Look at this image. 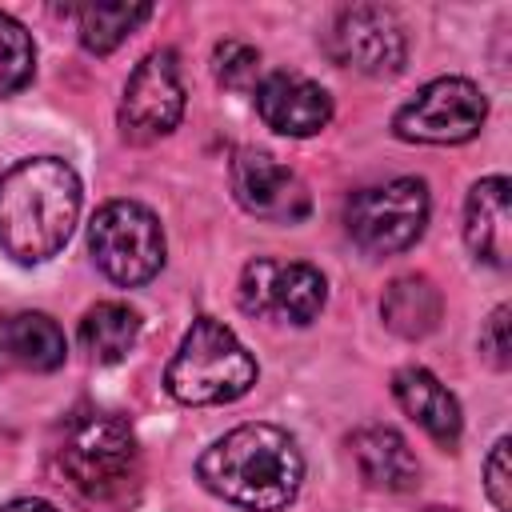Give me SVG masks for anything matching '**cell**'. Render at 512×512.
Returning a JSON list of instances; mask_svg holds the SVG:
<instances>
[{"label":"cell","instance_id":"6da1fadb","mask_svg":"<svg viewBox=\"0 0 512 512\" xmlns=\"http://www.w3.org/2000/svg\"><path fill=\"white\" fill-rule=\"evenodd\" d=\"M200 484L232 508L280 512L304 484V456L276 424H240L212 440L196 460Z\"/></svg>","mask_w":512,"mask_h":512},{"label":"cell","instance_id":"7a4b0ae2","mask_svg":"<svg viewBox=\"0 0 512 512\" xmlns=\"http://www.w3.org/2000/svg\"><path fill=\"white\" fill-rule=\"evenodd\" d=\"M80 216V176L64 156H28L0 172V248L16 264L52 260Z\"/></svg>","mask_w":512,"mask_h":512},{"label":"cell","instance_id":"3957f363","mask_svg":"<svg viewBox=\"0 0 512 512\" xmlns=\"http://www.w3.org/2000/svg\"><path fill=\"white\" fill-rule=\"evenodd\" d=\"M252 384H256L252 352L240 344V336L228 324H220L212 316L192 320V328L184 332V340L164 372L168 396L188 408L232 404L244 392H252Z\"/></svg>","mask_w":512,"mask_h":512},{"label":"cell","instance_id":"277c9868","mask_svg":"<svg viewBox=\"0 0 512 512\" xmlns=\"http://www.w3.org/2000/svg\"><path fill=\"white\" fill-rule=\"evenodd\" d=\"M428 224V184L416 176H396L360 188L344 204V228L352 244L368 256L408 252Z\"/></svg>","mask_w":512,"mask_h":512},{"label":"cell","instance_id":"5b68a950","mask_svg":"<svg viewBox=\"0 0 512 512\" xmlns=\"http://www.w3.org/2000/svg\"><path fill=\"white\" fill-rule=\"evenodd\" d=\"M88 252L112 284L140 288L164 268V228L152 208L108 200L88 224Z\"/></svg>","mask_w":512,"mask_h":512},{"label":"cell","instance_id":"8992f818","mask_svg":"<svg viewBox=\"0 0 512 512\" xmlns=\"http://www.w3.org/2000/svg\"><path fill=\"white\" fill-rule=\"evenodd\" d=\"M136 436L120 416H88L80 420L64 448H60V468L68 476V484L92 500H108L116 496L132 472H136Z\"/></svg>","mask_w":512,"mask_h":512},{"label":"cell","instance_id":"52a82bcc","mask_svg":"<svg viewBox=\"0 0 512 512\" xmlns=\"http://www.w3.org/2000/svg\"><path fill=\"white\" fill-rule=\"evenodd\" d=\"M488 120L484 92L464 76H440L424 84L396 116L392 132L408 144H464Z\"/></svg>","mask_w":512,"mask_h":512},{"label":"cell","instance_id":"ba28073f","mask_svg":"<svg viewBox=\"0 0 512 512\" xmlns=\"http://www.w3.org/2000/svg\"><path fill=\"white\" fill-rule=\"evenodd\" d=\"M240 308L256 320H276V324H312L324 312L328 284L320 268L304 260H248L240 272Z\"/></svg>","mask_w":512,"mask_h":512},{"label":"cell","instance_id":"9c48e42d","mask_svg":"<svg viewBox=\"0 0 512 512\" xmlns=\"http://www.w3.org/2000/svg\"><path fill=\"white\" fill-rule=\"evenodd\" d=\"M184 116V84H180V56L172 48L148 52L120 96V132L132 144H152L168 136Z\"/></svg>","mask_w":512,"mask_h":512},{"label":"cell","instance_id":"30bf717a","mask_svg":"<svg viewBox=\"0 0 512 512\" xmlns=\"http://www.w3.org/2000/svg\"><path fill=\"white\" fill-rule=\"evenodd\" d=\"M328 56L340 68L364 72V76H396L408 60L404 24L384 4H348L336 12L328 32Z\"/></svg>","mask_w":512,"mask_h":512},{"label":"cell","instance_id":"8fae6325","mask_svg":"<svg viewBox=\"0 0 512 512\" xmlns=\"http://www.w3.org/2000/svg\"><path fill=\"white\" fill-rule=\"evenodd\" d=\"M232 196L248 216L272 224H300L312 212L304 180L260 148H240L232 160Z\"/></svg>","mask_w":512,"mask_h":512},{"label":"cell","instance_id":"7c38bea8","mask_svg":"<svg viewBox=\"0 0 512 512\" xmlns=\"http://www.w3.org/2000/svg\"><path fill=\"white\" fill-rule=\"evenodd\" d=\"M256 112L272 132L304 140V136H316L320 128H328L332 96L300 72H268L256 84Z\"/></svg>","mask_w":512,"mask_h":512},{"label":"cell","instance_id":"4fadbf2b","mask_svg":"<svg viewBox=\"0 0 512 512\" xmlns=\"http://www.w3.org/2000/svg\"><path fill=\"white\" fill-rule=\"evenodd\" d=\"M464 240L480 264H512V184L504 176H484L472 184L464 204Z\"/></svg>","mask_w":512,"mask_h":512},{"label":"cell","instance_id":"5bb4252c","mask_svg":"<svg viewBox=\"0 0 512 512\" xmlns=\"http://www.w3.org/2000/svg\"><path fill=\"white\" fill-rule=\"evenodd\" d=\"M392 396L396 404L444 448H456L460 440V428H464V416H460V404L456 396L440 384L436 372L420 368V364H408L392 376Z\"/></svg>","mask_w":512,"mask_h":512},{"label":"cell","instance_id":"9a60e30c","mask_svg":"<svg viewBox=\"0 0 512 512\" xmlns=\"http://www.w3.org/2000/svg\"><path fill=\"white\" fill-rule=\"evenodd\" d=\"M352 460L364 476V484L384 492H412L420 480V464L408 448V440L388 424H368L352 436Z\"/></svg>","mask_w":512,"mask_h":512},{"label":"cell","instance_id":"2e32d148","mask_svg":"<svg viewBox=\"0 0 512 512\" xmlns=\"http://www.w3.org/2000/svg\"><path fill=\"white\" fill-rule=\"evenodd\" d=\"M64 332L44 312H16L0 320V360L28 368V372H52L64 364Z\"/></svg>","mask_w":512,"mask_h":512},{"label":"cell","instance_id":"e0dca14e","mask_svg":"<svg viewBox=\"0 0 512 512\" xmlns=\"http://www.w3.org/2000/svg\"><path fill=\"white\" fill-rule=\"evenodd\" d=\"M440 312H444V300H440V288L428 280V276H396L384 296H380V316L384 324L404 336V340H420L428 332H436L440 324Z\"/></svg>","mask_w":512,"mask_h":512},{"label":"cell","instance_id":"ac0fdd59","mask_svg":"<svg viewBox=\"0 0 512 512\" xmlns=\"http://www.w3.org/2000/svg\"><path fill=\"white\" fill-rule=\"evenodd\" d=\"M140 312L120 300H100L80 320V344L96 364H120L140 340Z\"/></svg>","mask_w":512,"mask_h":512},{"label":"cell","instance_id":"d6986e66","mask_svg":"<svg viewBox=\"0 0 512 512\" xmlns=\"http://www.w3.org/2000/svg\"><path fill=\"white\" fill-rule=\"evenodd\" d=\"M76 12V32H80V44L96 56H108L116 52L148 16H152V4H128V0H96V4H80L72 8Z\"/></svg>","mask_w":512,"mask_h":512},{"label":"cell","instance_id":"ffe728a7","mask_svg":"<svg viewBox=\"0 0 512 512\" xmlns=\"http://www.w3.org/2000/svg\"><path fill=\"white\" fill-rule=\"evenodd\" d=\"M36 72V44L32 32L12 16L0 12V100L20 92Z\"/></svg>","mask_w":512,"mask_h":512},{"label":"cell","instance_id":"44dd1931","mask_svg":"<svg viewBox=\"0 0 512 512\" xmlns=\"http://www.w3.org/2000/svg\"><path fill=\"white\" fill-rule=\"evenodd\" d=\"M212 72L232 92H256L260 52L252 44H244V40H220L216 52H212Z\"/></svg>","mask_w":512,"mask_h":512},{"label":"cell","instance_id":"7402d4cb","mask_svg":"<svg viewBox=\"0 0 512 512\" xmlns=\"http://www.w3.org/2000/svg\"><path fill=\"white\" fill-rule=\"evenodd\" d=\"M508 436H500L484 460V492L496 512H512V468H508Z\"/></svg>","mask_w":512,"mask_h":512},{"label":"cell","instance_id":"603a6c76","mask_svg":"<svg viewBox=\"0 0 512 512\" xmlns=\"http://www.w3.org/2000/svg\"><path fill=\"white\" fill-rule=\"evenodd\" d=\"M508 316H512V308L508 304H500L488 320H484V328H480V356L492 364V368H508L512 364V336H508Z\"/></svg>","mask_w":512,"mask_h":512},{"label":"cell","instance_id":"cb8c5ba5","mask_svg":"<svg viewBox=\"0 0 512 512\" xmlns=\"http://www.w3.org/2000/svg\"><path fill=\"white\" fill-rule=\"evenodd\" d=\"M0 512H60V508H56V504H48V500L24 496V500H12V504H4Z\"/></svg>","mask_w":512,"mask_h":512}]
</instances>
